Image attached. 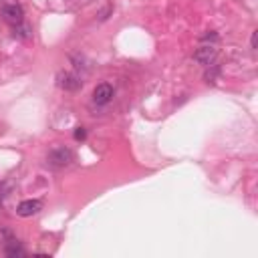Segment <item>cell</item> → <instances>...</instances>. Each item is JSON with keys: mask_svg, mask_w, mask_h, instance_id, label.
Wrapping results in <instances>:
<instances>
[{"mask_svg": "<svg viewBox=\"0 0 258 258\" xmlns=\"http://www.w3.org/2000/svg\"><path fill=\"white\" fill-rule=\"evenodd\" d=\"M75 159V154L65 147V145H57L49 151V156H47V161L53 165V168H67V165Z\"/></svg>", "mask_w": 258, "mask_h": 258, "instance_id": "cell-1", "label": "cell"}, {"mask_svg": "<svg viewBox=\"0 0 258 258\" xmlns=\"http://www.w3.org/2000/svg\"><path fill=\"white\" fill-rule=\"evenodd\" d=\"M57 85L63 89V91H77V89H81L83 81H81V77H79L77 73L60 71V73L57 75Z\"/></svg>", "mask_w": 258, "mask_h": 258, "instance_id": "cell-2", "label": "cell"}, {"mask_svg": "<svg viewBox=\"0 0 258 258\" xmlns=\"http://www.w3.org/2000/svg\"><path fill=\"white\" fill-rule=\"evenodd\" d=\"M2 19H4L8 24L17 26V24L24 22V10H22V6L17 4V2L4 4V6H2Z\"/></svg>", "mask_w": 258, "mask_h": 258, "instance_id": "cell-3", "label": "cell"}, {"mask_svg": "<svg viewBox=\"0 0 258 258\" xmlns=\"http://www.w3.org/2000/svg\"><path fill=\"white\" fill-rule=\"evenodd\" d=\"M216 57H218V49L214 47V44H204V47H200L198 51L194 53V60L198 65H204V67L214 65Z\"/></svg>", "mask_w": 258, "mask_h": 258, "instance_id": "cell-4", "label": "cell"}, {"mask_svg": "<svg viewBox=\"0 0 258 258\" xmlns=\"http://www.w3.org/2000/svg\"><path fill=\"white\" fill-rule=\"evenodd\" d=\"M115 95V89L109 83H99L93 89V103L95 105H107Z\"/></svg>", "mask_w": 258, "mask_h": 258, "instance_id": "cell-5", "label": "cell"}, {"mask_svg": "<svg viewBox=\"0 0 258 258\" xmlns=\"http://www.w3.org/2000/svg\"><path fill=\"white\" fill-rule=\"evenodd\" d=\"M42 210V202L40 200H22L19 206H17V214L20 218H30L39 214V212Z\"/></svg>", "mask_w": 258, "mask_h": 258, "instance_id": "cell-6", "label": "cell"}, {"mask_svg": "<svg viewBox=\"0 0 258 258\" xmlns=\"http://www.w3.org/2000/svg\"><path fill=\"white\" fill-rule=\"evenodd\" d=\"M4 254L10 256V258H17V256H24L26 250L20 246V242H19V240H10L8 244H6V248H4Z\"/></svg>", "mask_w": 258, "mask_h": 258, "instance_id": "cell-7", "label": "cell"}, {"mask_svg": "<svg viewBox=\"0 0 258 258\" xmlns=\"http://www.w3.org/2000/svg\"><path fill=\"white\" fill-rule=\"evenodd\" d=\"M14 37L20 39V40H28V39H33V28H30L28 24H24V22H20V24L14 26Z\"/></svg>", "mask_w": 258, "mask_h": 258, "instance_id": "cell-8", "label": "cell"}, {"mask_svg": "<svg viewBox=\"0 0 258 258\" xmlns=\"http://www.w3.org/2000/svg\"><path fill=\"white\" fill-rule=\"evenodd\" d=\"M10 190H12V184H10V181H2V184H0V200H4L6 196L10 194Z\"/></svg>", "mask_w": 258, "mask_h": 258, "instance_id": "cell-9", "label": "cell"}, {"mask_svg": "<svg viewBox=\"0 0 258 258\" xmlns=\"http://www.w3.org/2000/svg\"><path fill=\"white\" fill-rule=\"evenodd\" d=\"M73 138L77 139V141H85L87 139V129L85 127H77V129H75V133H73Z\"/></svg>", "mask_w": 258, "mask_h": 258, "instance_id": "cell-10", "label": "cell"}, {"mask_svg": "<svg viewBox=\"0 0 258 258\" xmlns=\"http://www.w3.org/2000/svg\"><path fill=\"white\" fill-rule=\"evenodd\" d=\"M202 40H218V35L214 33V30H210V35H204Z\"/></svg>", "mask_w": 258, "mask_h": 258, "instance_id": "cell-11", "label": "cell"}, {"mask_svg": "<svg viewBox=\"0 0 258 258\" xmlns=\"http://www.w3.org/2000/svg\"><path fill=\"white\" fill-rule=\"evenodd\" d=\"M256 39H258V30H254V33H252V39H250V47H252V49H256Z\"/></svg>", "mask_w": 258, "mask_h": 258, "instance_id": "cell-12", "label": "cell"}]
</instances>
